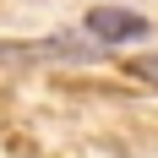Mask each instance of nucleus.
Wrapping results in <instances>:
<instances>
[{"instance_id":"obj_1","label":"nucleus","mask_w":158,"mask_h":158,"mask_svg":"<svg viewBox=\"0 0 158 158\" xmlns=\"http://www.w3.org/2000/svg\"><path fill=\"white\" fill-rule=\"evenodd\" d=\"M142 33H147L142 11H126V6H93L87 11V38H98V44H131Z\"/></svg>"},{"instance_id":"obj_2","label":"nucleus","mask_w":158,"mask_h":158,"mask_svg":"<svg viewBox=\"0 0 158 158\" xmlns=\"http://www.w3.org/2000/svg\"><path fill=\"white\" fill-rule=\"evenodd\" d=\"M131 71H136L142 82H153V87H158V55H142V60H131Z\"/></svg>"}]
</instances>
